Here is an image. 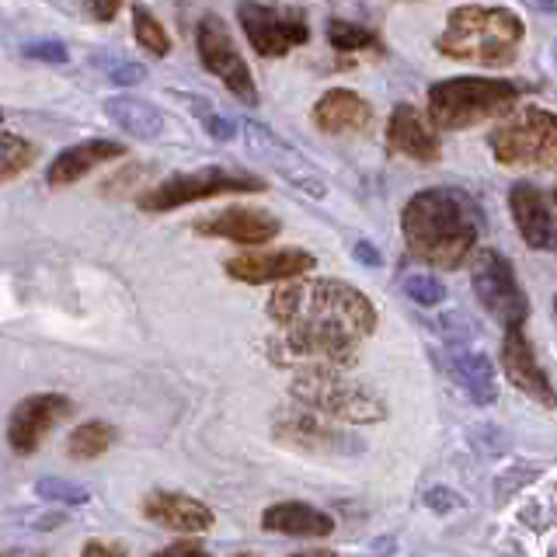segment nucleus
<instances>
[{"mask_svg":"<svg viewBox=\"0 0 557 557\" xmlns=\"http://www.w3.org/2000/svg\"><path fill=\"white\" fill-rule=\"evenodd\" d=\"M269 318L283 327L296 356L313 359L310 370H345L356 345L376 331V307L356 286L338 278H300L272 293Z\"/></svg>","mask_w":557,"mask_h":557,"instance_id":"nucleus-1","label":"nucleus"},{"mask_svg":"<svg viewBox=\"0 0 557 557\" xmlns=\"http://www.w3.org/2000/svg\"><path fill=\"white\" fill-rule=\"evenodd\" d=\"M400 234L408 251L432 269L453 272L470 261L484 234L481 206L460 188L414 191L400 213Z\"/></svg>","mask_w":557,"mask_h":557,"instance_id":"nucleus-2","label":"nucleus"},{"mask_svg":"<svg viewBox=\"0 0 557 557\" xmlns=\"http://www.w3.org/2000/svg\"><path fill=\"white\" fill-rule=\"evenodd\" d=\"M519 14L502 4H460L449 11L446 32L435 39V49L449 60L478 66H512L522 46Z\"/></svg>","mask_w":557,"mask_h":557,"instance_id":"nucleus-3","label":"nucleus"},{"mask_svg":"<svg viewBox=\"0 0 557 557\" xmlns=\"http://www.w3.org/2000/svg\"><path fill=\"white\" fill-rule=\"evenodd\" d=\"M530 84L492 77H449L429 87V119L435 129H470L487 119L509 115Z\"/></svg>","mask_w":557,"mask_h":557,"instance_id":"nucleus-4","label":"nucleus"},{"mask_svg":"<svg viewBox=\"0 0 557 557\" xmlns=\"http://www.w3.org/2000/svg\"><path fill=\"white\" fill-rule=\"evenodd\" d=\"M293 397L304 400V408L327 418V422H383L387 405L362 383L345 380L338 370H304L293 380Z\"/></svg>","mask_w":557,"mask_h":557,"instance_id":"nucleus-5","label":"nucleus"},{"mask_svg":"<svg viewBox=\"0 0 557 557\" xmlns=\"http://www.w3.org/2000/svg\"><path fill=\"white\" fill-rule=\"evenodd\" d=\"M495 161L505 168H554L557 164V115L547 109L512 112L487 136Z\"/></svg>","mask_w":557,"mask_h":557,"instance_id":"nucleus-6","label":"nucleus"},{"mask_svg":"<svg viewBox=\"0 0 557 557\" xmlns=\"http://www.w3.org/2000/svg\"><path fill=\"white\" fill-rule=\"evenodd\" d=\"M234 191H265V182L244 171L202 168L191 174H174V178L147 188L136 202L139 209H147V213H168V209H182L188 202H202L216 196H234Z\"/></svg>","mask_w":557,"mask_h":557,"instance_id":"nucleus-7","label":"nucleus"},{"mask_svg":"<svg viewBox=\"0 0 557 557\" xmlns=\"http://www.w3.org/2000/svg\"><path fill=\"white\" fill-rule=\"evenodd\" d=\"M237 22L248 35L258 57H286L289 49L304 46L310 39L307 14L300 8H269V4H240Z\"/></svg>","mask_w":557,"mask_h":557,"instance_id":"nucleus-8","label":"nucleus"},{"mask_svg":"<svg viewBox=\"0 0 557 557\" xmlns=\"http://www.w3.org/2000/svg\"><path fill=\"white\" fill-rule=\"evenodd\" d=\"M474 293L484 310L498 318L505 327H522L530 318V300L519 286L512 261L498 251H484L474 269Z\"/></svg>","mask_w":557,"mask_h":557,"instance_id":"nucleus-9","label":"nucleus"},{"mask_svg":"<svg viewBox=\"0 0 557 557\" xmlns=\"http://www.w3.org/2000/svg\"><path fill=\"white\" fill-rule=\"evenodd\" d=\"M196 49H199V60L209 74L220 77L226 87H231V95L237 101L255 109V104L261 101L255 77H251L248 63H244L237 42L231 39V32L223 28V22H216V17H202L199 28H196Z\"/></svg>","mask_w":557,"mask_h":557,"instance_id":"nucleus-10","label":"nucleus"},{"mask_svg":"<svg viewBox=\"0 0 557 557\" xmlns=\"http://www.w3.org/2000/svg\"><path fill=\"white\" fill-rule=\"evenodd\" d=\"M244 144H248V150L258 153L261 161H269L275 168V174H283L293 188L307 191L310 199H324L327 196L324 178L307 164V157L296 153L289 144H283V139H278L272 129L261 126V122H244Z\"/></svg>","mask_w":557,"mask_h":557,"instance_id":"nucleus-11","label":"nucleus"},{"mask_svg":"<svg viewBox=\"0 0 557 557\" xmlns=\"http://www.w3.org/2000/svg\"><path fill=\"white\" fill-rule=\"evenodd\" d=\"M502 370H505V380H509L519 394H527L530 400H536V405H544V408H557L554 383L544 366H540V359L533 352V342L527 338L522 327H505Z\"/></svg>","mask_w":557,"mask_h":557,"instance_id":"nucleus-12","label":"nucleus"},{"mask_svg":"<svg viewBox=\"0 0 557 557\" xmlns=\"http://www.w3.org/2000/svg\"><path fill=\"white\" fill-rule=\"evenodd\" d=\"M318 269V258L304 248H278V251H251V255H237L226 261V275L237 278V283L261 286V283H286V278H307Z\"/></svg>","mask_w":557,"mask_h":557,"instance_id":"nucleus-13","label":"nucleus"},{"mask_svg":"<svg viewBox=\"0 0 557 557\" xmlns=\"http://www.w3.org/2000/svg\"><path fill=\"white\" fill-rule=\"evenodd\" d=\"M66 414H74V405L63 394H35L25 397L22 405L11 411L8 422V443L14 453H35L46 435L57 429Z\"/></svg>","mask_w":557,"mask_h":557,"instance_id":"nucleus-14","label":"nucleus"},{"mask_svg":"<svg viewBox=\"0 0 557 557\" xmlns=\"http://www.w3.org/2000/svg\"><path fill=\"white\" fill-rule=\"evenodd\" d=\"M196 231L202 237H223V240H234L244 244V248H261L278 237L283 223L278 216L265 213V209H255V206H226L220 213H209L196 220Z\"/></svg>","mask_w":557,"mask_h":557,"instance_id":"nucleus-15","label":"nucleus"},{"mask_svg":"<svg viewBox=\"0 0 557 557\" xmlns=\"http://www.w3.org/2000/svg\"><path fill=\"white\" fill-rule=\"evenodd\" d=\"M275 440H283L289 446H300L310 453H335V457H352L362 453V443L356 435L342 432L338 425H331L327 418L313 414V411H289L275 422Z\"/></svg>","mask_w":557,"mask_h":557,"instance_id":"nucleus-16","label":"nucleus"},{"mask_svg":"<svg viewBox=\"0 0 557 557\" xmlns=\"http://www.w3.org/2000/svg\"><path fill=\"white\" fill-rule=\"evenodd\" d=\"M387 150L391 153H405L418 164H435L443 157L440 136L422 119V112H414V104L400 101L394 104L391 122H387Z\"/></svg>","mask_w":557,"mask_h":557,"instance_id":"nucleus-17","label":"nucleus"},{"mask_svg":"<svg viewBox=\"0 0 557 557\" xmlns=\"http://www.w3.org/2000/svg\"><path fill=\"white\" fill-rule=\"evenodd\" d=\"M509 209L516 220L519 237L527 240V248L533 251H550L554 248V213L547 206V196L530 182H519L509 191Z\"/></svg>","mask_w":557,"mask_h":557,"instance_id":"nucleus-18","label":"nucleus"},{"mask_svg":"<svg viewBox=\"0 0 557 557\" xmlns=\"http://www.w3.org/2000/svg\"><path fill=\"white\" fill-rule=\"evenodd\" d=\"M373 122V104L348 87H331L313 104V126L327 136H348L362 133Z\"/></svg>","mask_w":557,"mask_h":557,"instance_id":"nucleus-19","label":"nucleus"},{"mask_svg":"<svg viewBox=\"0 0 557 557\" xmlns=\"http://www.w3.org/2000/svg\"><path fill=\"white\" fill-rule=\"evenodd\" d=\"M144 516L174 533H206L213 527V512L199 498L182 492H150L144 498Z\"/></svg>","mask_w":557,"mask_h":557,"instance_id":"nucleus-20","label":"nucleus"},{"mask_svg":"<svg viewBox=\"0 0 557 557\" xmlns=\"http://www.w3.org/2000/svg\"><path fill=\"white\" fill-rule=\"evenodd\" d=\"M122 153H126V147L115 144V139H84L77 147H66L57 161L49 164L46 178H49V185H74L84 178V174H91L95 168L119 161Z\"/></svg>","mask_w":557,"mask_h":557,"instance_id":"nucleus-21","label":"nucleus"},{"mask_svg":"<svg viewBox=\"0 0 557 557\" xmlns=\"http://www.w3.org/2000/svg\"><path fill=\"white\" fill-rule=\"evenodd\" d=\"M261 527L269 533H283V536L321 540V536L335 533V519L321 509H313V505H304V502H275L261 512Z\"/></svg>","mask_w":557,"mask_h":557,"instance_id":"nucleus-22","label":"nucleus"},{"mask_svg":"<svg viewBox=\"0 0 557 557\" xmlns=\"http://www.w3.org/2000/svg\"><path fill=\"white\" fill-rule=\"evenodd\" d=\"M453 373H457L460 387L467 391V397L474 400V405H481V408L495 405V397H498L495 362L487 359L481 348H470V345L453 348Z\"/></svg>","mask_w":557,"mask_h":557,"instance_id":"nucleus-23","label":"nucleus"},{"mask_svg":"<svg viewBox=\"0 0 557 557\" xmlns=\"http://www.w3.org/2000/svg\"><path fill=\"white\" fill-rule=\"evenodd\" d=\"M104 112L115 122L122 133H129L136 139H157L164 133V115L153 109L144 98H129V95H115L104 101Z\"/></svg>","mask_w":557,"mask_h":557,"instance_id":"nucleus-24","label":"nucleus"},{"mask_svg":"<svg viewBox=\"0 0 557 557\" xmlns=\"http://www.w3.org/2000/svg\"><path fill=\"white\" fill-rule=\"evenodd\" d=\"M115 435L119 432L109 422H84V425H77L74 432H70L66 453L74 460H95V457H101V453L115 443Z\"/></svg>","mask_w":557,"mask_h":557,"instance_id":"nucleus-25","label":"nucleus"},{"mask_svg":"<svg viewBox=\"0 0 557 557\" xmlns=\"http://www.w3.org/2000/svg\"><path fill=\"white\" fill-rule=\"evenodd\" d=\"M35 157H39V147L28 144V139H22V136H14V133H4L0 136V178L14 182L17 174L35 164Z\"/></svg>","mask_w":557,"mask_h":557,"instance_id":"nucleus-26","label":"nucleus"},{"mask_svg":"<svg viewBox=\"0 0 557 557\" xmlns=\"http://www.w3.org/2000/svg\"><path fill=\"white\" fill-rule=\"evenodd\" d=\"M327 42L342 52H362V49H380V35L366 25L345 22V17H331L327 22Z\"/></svg>","mask_w":557,"mask_h":557,"instance_id":"nucleus-27","label":"nucleus"},{"mask_svg":"<svg viewBox=\"0 0 557 557\" xmlns=\"http://www.w3.org/2000/svg\"><path fill=\"white\" fill-rule=\"evenodd\" d=\"M133 35H136V42L150 52V57H168V52H171V39H168L164 25L157 22V17L144 4L133 8Z\"/></svg>","mask_w":557,"mask_h":557,"instance_id":"nucleus-28","label":"nucleus"},{"mask_svg":"<svg viewBox=\"0 0 557 557\" xmlns=\"http://www.w3.org/2000/svg\"><path fill=\"white\" fill-rule=\"evenodd\" d=\"M400 286H405L408 300H414L418 307H440L446 300V286L435 275H425V272L405 275V283H400Z\"/></svg>","mask_w":557,"mask_h":557,"instance_id":"nucleus-29","label":"nucleus"},{"mask_svg":"<svg viewBox=\"0 0 557 557\" xmlns=\"http://www.w3.org/2000/svg\"><path fill=\"white\" fill-rule=\"evenodd\" d=\"M35 495L46 498V502H60V505H84L87 498V487L74 484V481H63V478H42L35 484Z\"/></svg>","mask_w":557,"mask_h":557,"instance_id":"nucleus-30","label":"nucleus"},{"mask_svg":"<svg viewBox=\"0 0 557 557\" xmlns=\"http://www.w3.org/2000/svg\"><path fill=\"white\" fill-rule=\"evenodd\" d=\"M191 104H196V109H191V112H196L202 122H206V129H209V136H213V139H220V144H226V139H234V122L231 119H223V115H216L213 109H209V104L202 101V98H188Z\"/></svg>","mask_w":557,"mask_h":557,"instance_id":"nucleus-31","label":"nucleus"},{"mask_svg":"<svg viewBox=\"0 0 557 557\" xmlns=\"http://www.w3.org/2000/svg\"><path fill=\"white\" fill-rule=\"evenodd\" d=\"M101 66L109 70V81L129 87V84H139L147 77V66L144 63H126V60H101Z\"/></svg>","mask_w":557,"mask_h":557,"instance_id":"nucleus-32","label":"nucleus"},{"mask_svg":"<svg viewBox=\"0 0 557 557\" xmlns=\"http://www.w3.org/2000/svg\"><path fill=\"white\" fill-rule=\"evenodd\" d=\"M25 57L28 60H42V63H66L70 60V52L60 39H42V42H28L25 49Z\"/></svg>","mask_w":557,"mask_h":557,"instance_id":"nucleus-33","label":"nucleus"},{"mask_svg":"<svg viewBox=\"0 0 557 557\" xmlns=\"http://www.w3.org/2000/svg\"><path fill=\"white\" fill-rule=\"evenodd\" d=\"M425 505L432 512H449V509H460V495L449 492V487H432V492H425Z\"/></svg>","mask_w":557,"mask_h":557,"instance_id":"nucleus-34","label":"nucleus"},{"mask_svg":"<svg viewBox=\"0 0 557 557\" xmlns=\"http://www.w3.org/2000/svg\"><path fill=\"white\" fill-rule=\"evenodd\" d=\"M81 557H126L119 544H104V540H91V544H84Z\"/></svg>","mask_w":557,"mask_h":557,"instance_id":"nucleus-35","label":"nucleus"},{"mask_svg":"<svg viewBox=\"0 0 557 557\" xmlns=\"http://www.w3.org/2000/svg\"><path fill=\"white\" fill-rule=\"evenodd\" d=\"M150 557H209L202 547H191V544H174V547H168V550H157V554H150Z\"/></svg>","mask_w":557,"mask_h":557,"instance_id":"nucleus-36","label":"nucleus"},{"mask_svg":"<svg viewBox=\"0 0 557 557\" xmlns=\"http://www.w3.org/2000/svg\"><path fill=\"white\" fill-rule=\"evenodd\" d=\"M352 258L362 261V265H380V251L373 248L370 240H359L356 248H352Z\"/></svg>","mask_w":557,"mask_h":557,"instance_id":"nucleus-37","label":"nucleus"},{"mask_svg":"<svg viewBox=\"0 0 557 557\" xmlns=\"http://www.w3.org/2000/svg\"><path fill=\"white\" fill-rule=\"evenodd\" d=\"M87 11H91L98 22H112V17L119 14V4H87Z\"/></svg>","mask_w":557,"mask_h":557,"instance_id":"nucleus-38","label":"nucleus"},{"mask_svg":"<svg viewBox=\"0 0 557 557\" xmlns=\"http://www.w3.org/2000/svg\"><path fill=\"white\" fill-rule=\"evenodd\" d=\"M536 11H557V4H536Z\"/></svg>","mask_w":557,"mask_h":557,"instance_id":"nucleus-39","label":"nucleus"},{"mask_svg":"<svg viewBox=\"0 0 557 557\" xmlns=\"http://www.w3.org/2000/svg\"><path fill=\"white\" fill-rule=\"evenodd\" d=\"M300 557H331V554H300Z\"/></svg>","mask_w":557,"mask_h":557,"instance_id":"nucleus-40","label":"nucleus"},{"mask_svg":"<svg viewBox=\"0 0 557 557\" xmlns=\"http://www.w3.org/2000/svg\"><path fill=\"white\" fill-rule=\"evenodd\" d=\"M554 202H557V185H554Z\"/></svg>","mask_w":557,"mask_h":557,"instance_id":"nucleus-41","label":"nucleus"},{"mask_svg":"<svg viewBox=\"0 0 557 557\" xmlns=\"http://www.w3.org/2000/svg\"><path fill=\"white\" fill-rule=\"evenodd\" d=\"M554 313H557V296H554Z\"/></svg>","mask_w":557,"mask_h":557,"instance_id":"nucleus-42","label":"nucleus"},{"mask_svg":"<svg viewBox=\"0 0 557 557\" xmlns=\"http://www.w3.org/2000/svg\"><path fill=\"white\" fill-rule=\"evenodd\" d=\"M240 557H248V554H240Z\"/></svg>","mask_w":557,"mask_h":557,"instance_id":"nucleus-43","label":"nucleus"}]
</instances>
